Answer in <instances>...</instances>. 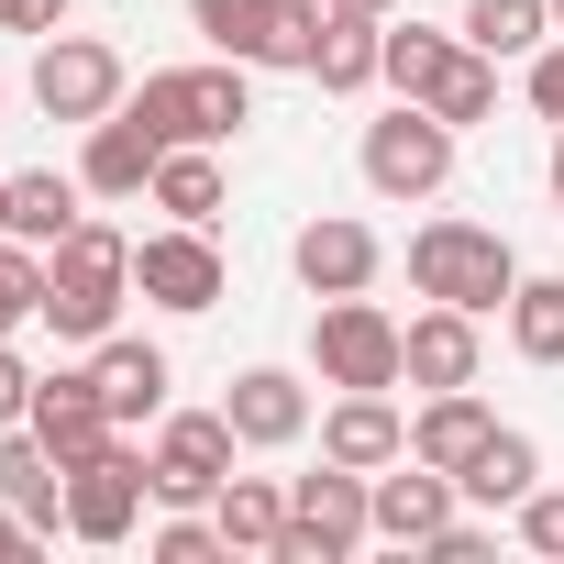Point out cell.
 Here are the masks:
<instances>
[{
  "label": "cell",
  "instance_id": "836d02e7",
  "mask_svg": "<svg viewBox=\"0 0 564 564\" xmlns=\"http://www.w3.org/2000/svg\"><path fill=\"white\" fill-rule=\"evenodd\" d=\"M67 0H0V34H56Z\"/></svg>",
  "mask_w": 564,
  "mask_h": 564
},
{
  "label": "cell",
  "instance_id": "44dd1931",
  "mask_svg": "<svg viewBox=\"0 0 564 564\" xmlns=\"http://www.w3.org/2000/svg\"><path fill=\"white\" fill-rule=\"evenodd\" d=\"M377 56H388V23L377 12H322V45H311V78L322 89H377Z\"/></svg>",
  "mask_w": 564,
  "mask_h": 564
},
{
  "label": "cell",
  "instance_id": "ffe728a7",
  "mask_svg": "<svg viewBox=\"0 0 564 564\" xmlns=\"http://www.w3.org/2000/svg\"><path fill=\"white\" fill-rule=\"evenodd\" d=\"M89 377H100L111 421H155V410H166V355H155V344H133V333H100Z\"/></svg>",
  "mask_w": 564,
  "mask_h": 564
},
{
  "label": "cell",
  "instance_id": "f546056e",
  "mask_svg": "<svg viewBox=\"0 0 564 564\" xmlns=\"http://www.w3.org/2000/svg\"><path fill=\"white\" fill-rule=\"evenodd\" d=\"M34 311H45V243L0 232V344H12V333H23Z\"/></svg>",
  "mask_w": 564,
  "mask_h": 564
},
{
  "label": "cell",
  "instance_id": "e575fe53",
  "mask_svg": "<svg viewBox=\"0 0 564 564\" xmlns=\"http://www.w3.org/2000/svg\"><path fill=\"white\" fill-rule=\"evenodd\" d=\"M23 410H34V377H23V355H12V344H0V432H12Z\"/></svg>",
  "mask_w": 564,
  "mask_h": 564
},
{
  "label": "cell",
  "instance_id": "d590c367",
  "mask_svg": "<svg viewBox=\"0 0 564 564\" xmlns=\"http://www.w3.org/2000/svg\"><path fill=\"white\" fill-rule=\"evenodd\" d=\"M23 542H45V531H34V520H23L12 498H0V553H23Z\"/></svg>",
  "mask_w": 564,
  "mask_h": 564
},
{
  "label": "cell",
  "instance_id": "83f0119b",
  "mask_svg": "<svg viewBox=\"0 0 564 564\" xmlns=\"http://www.w3.org/2000/svg\"><path fill=\"white\" fill-rule=\"evenodd\" d=\"M454 67V45L432 34V23H388V56H377V78L399 89V100H432V78Z\"/></svg>",
  "mask_w": 564,
  "mask_h": 564
},
{
  "label": "cell",
  "instance_id": "9c48e42d",
  "mask_svg": "<svg viewBox=\"0 0 564 564\" xmlns=\"http://www.w3.org/2000/svg\"><path fill=\"white\" fill-rule=\"evenodd\" d=\"M232 454H243L232 410H177V421L155 432V498H166V509H199V498H221Z\"/></svg>",
  "mask_w": 564,
  "mask_h": 564
},
{
  "label": "cell",
  "instance_id": "5b68a950",
  "mask_svg": "<svg viewBox=\"0 0 564 564\" xmlns=\"http://www.w3.org/2000/svg\"><path fill=\"white\" fill-rule=\"evenodd\" d=\"M443 177H454V122L443 111L399 100L388 122H366V188L377 199H432Z\"/></svg>",
  "mask_w": 564,
  "mask_h": 564
},
{
  "label": "cell",
  "instance_id": "4316f807",
  "mask_svg": "<svg viewBox=\"0 0 564 564\" xmlns=\"http://www.w3.org/2000/svg\"><path fill=\"white\" fill-rule=\"evenodd\" d=\"M509 344L531 366H564V276H520L509 289Z\"/></svg>",
  "mask_w": 564,
  "mask_h": 564
},
{
  "label": "cell",
  "instance_id": "d6a6232c",
  "mask_svg": "<svg viewBox=\"0 0 564 564\" xmlns=\"http://www.w3.org/2000/svg\"><path fill=\"white\" fill-rule=\"evenodd\" d=\"M531 111H542V122H564V34L531 56Z\"/></svg>",
  "mask_w": 564,
  "mask_h": 564
},
{
  "label": "cell",
  "instance_id": "ac0fdd59",
  "mask_svg": "<svg viewBox=\"0 0 564 564\" xmlns=\"http://www.w3.org/2000/svg\"><path fill=\"white\" fill-rule=\"evenodd\" d=\"M487 432H498V410H487L476 388H432V410L410 421V454H421V465H443V476H465Z\"/></svg>",
  "mask_w": 564,
  "mask_h": 564
},
{
  "label": "cell",
  "instance_id": "30bf717a",
  "mask_svg": "<svg viewBox=\"0 0 564 564\" xmlns=\"http://www.w3.org/2000/svg\"><path fill=\"white\" fill-rule=\"evenodd\" d=\"M133 289H144L155 311H210V300H221V243H210V221L144 232V243H133Z\"/></svg>",
  "mask_w": 564,
  "mask_h": 564
},
{
  "label": "cell",
  "instance_id": "4fadbf2b",
  "mask_svg": "<svg viewBox=\"0 0 564 564\" xmlns=\"http://www.w3.org/2000/svg\"><path fill=\"white\" fill-rule=\"evenodd\" d=\"M322 454H333V465H355V476L399 465V454H410L399 399H388V388H344V399H333V421H322Z\"/></svg>",
  "mask_w": 564,
  "mask_h": 564
},
{
  "label": "cell",
  "instance_id": "f35d334b",
  "mask_svg": "<svg viewBox=\"0 0 564 564\" xmlns=\"http://www.w3.org/2000/svg\"><path fill=\"white\" fill-rule=\"evenodd\" d=\"M344 12H377V23H388V0H344Z\"/></svg>",
  "mask_w": 564,
  "mask_h": 564
},
{
  "label": "cell",
  "instance_id": "d4e9b609",
  "mask_svg": "<svg viewBox=\"0 0 564 564\" xmlns=\"http://www.w3.org/2000/svg\"><path fill=\"white\" fill-rule=\"evenodd\" d=\"M155 210H166V221H221V166H210V144H166Z\"/></svg>",
  "mask_w": 564,
  "mask_h": 564
},
{
  "label": "cell",
  "instance_id": "603a6c76",
  "mask_svg": "<svg viewBox=\"0 0 564 564\" xmlns=\"http://www.w3.org/2000/svg\"><path fill=\"white\" fill-rule=\"evenodd\" d=\"M210 520H221L232 553H276V531H289V487H276V476H221Z\"/></svg>",
  "mask_w": 564,
  "mask_h": 564
},
{
  "label": "cell",
  "instance_id": "3957f363",
  "mask_svg": "<svg viewBox=\"0 0 564 564\" xmlns=\"http://www.w3.org/2000/svg\"><path fill=\"white\" fill-rule=\"evenodd\" d=\"M366 542H377V476H355V465H333V454H322V476H289L276 564H344V553H366Z\"/></svg>",
  "mask_w": 564,
  "mask_h": 564
},
{
  "label": "cell",
  "instance_id": "8992f818",
  "mask_svg": "<svg viewBox=\"0 0 564 564\" xmlns=\"http://www.w3.org/2000/svg\"><path fill=\"white\" fill-rule=\"evenodd\" d=\"M34 111L45 122H111L122 111V56L100 45V34H45V56H34Z\"/></svg>",
  "mask_w": 564,
  "mask_h": 564
},
{
  "label": "cell",
  "instance_id": "8fae6325",
  "mask_svg": "<svg viewBox=\"0 0 564 564\" xmlns=\"http://www.w3.org/2000/svg\"><path fill=\"white\" fill-rule=\"evenodd\" d=\"M23 421H34V443H45L56 465H89V454H100V443L122 432L89 366H78V377H34V410H23Z\"/></svg>",
  "mask_w": 564,
  "mask_h": 564
},
{
  "label": "cell",
  "instance_id": "7402d4cb",
  "mask_svg": "<svg viewBox=\"0 0 564 564\" xmlns=\"http://www.w3.org/2000/svg\"><path fill=\"white\" fill-rule=\"evenodd\" d=\"M454 487H465L476 509H520V498L542 487V443H531V432H487V443H476V465H465Z\"/></svg>",
  "mask_w": 564,
  "mask_h": 564
},
{
  "label": "cell",
  "instance_id": "7a4b0ae2",
  "mask_svg": "<svg viewBox=\"0 0 564 564\" xmlns=\"http://www.w3.org/2000/svg\"><path fill=\"white\" fill-rule=\"evenodd\" d=\"M410 289L487 322V311L520 289V254H509V232H487V221H421V232H410Z\"/></svg>",
  "mask_w": 564,
  "mask_h": 564
},
{
  "label": "cell",
  "instance_id": "1f68e13d",
  "mask_svg": "<svg viewBox=\"0 0 564 564\" xmlns=\"http://www.w3.org/2000/svg\"><path fill=\"white\" fill-rule=\"evenodd\" d=\"M520 542L564 564V487H531V498H520Z\"/></svg>",
  "mask_w": 564,
  "mask_h": 564
},
{
  "label": "cell",
  "instance_id": "9a60e30c",
  "mask_svg": "<svg viewBox=\"0 0 564 564\" xmlns=\"http://www.w3.org/2000/svg\"><path fill=\"white\" fill-rule=\"evenodd\" d=\"M155 166H166V133H155V122H133V111L89 122V155H78L89 199H133V188H155Z\"/></svg>",
  "mask_w": 564,
  "mask_h": 564
},
{
  "label": "cell",
  "instance_id": "6da1fadb",
  "mask_svg": "<svg viewBox=\"0 0 564 564\" xmlns=\"http://www.w3.org/2000/svg\"><path fill=\"white\" fill-rule=\"evenodd\" d=\"M122 300H133V243L111 221H78L67 243H45V311L34 322H56L67 344H100L122 322Z\"/></svg>",
  "mask_w": 564,
  "mask_h": 564
},
{
  "label": "cell",
  "instance_id": "f1b7e54d",
  "mask_svg": "<svg viewBox=\"0 0 564 564\" xmlns=\"http://www.w3.org/2000/svg\"><path fill=\"white\" fill-rule=\"evenodd\" d=\"M421 111H443L454 133H465V122H487V111H498V56H476V45H454V67L432 78V100H421Z\"/></svg>",
  "mask_w": 564,
  "mask_h": 564
},
{
  "label": "cell",
  "instance_id": "484cf974",
  "mask_svg": "<svg viewBox=\"0 0 564 564\" xmlns=\"http://www.w3.org/2000/svg\"><path fill=\"white\" fill-rule=\"evenodd\" d=\"M78 188H89V177H56V166H45V177H12V232H23V243H67V232L89 221Z\"/></svg>",
  "mask_w": 564,
  "mask_h": 564
},
{
  "label": "cell",
  "instance_id": "5bb4252c",
  "mask_svg": "<svg viewBox=\"0 0 564 564\" xmlns=\"http://www.w3.org/2000/svg\"><path fill=\"white\" fill-rule=\"evenodd\" d=\"M221 410H232V432H243V454H276V443H300V432H311V388H300L289 366H243Z\"/></svg>",
  "mask_w": 564,
  "mask_h": 564
},
{
  "label": "cell",
  "instance_id": "277c9868",
  "mask_svg": "<svg viewBox=\"0 0 564 564\" xmlns=\"http://www.w3.org/2000/svg\"><path fill=\"white\" fill-rule=\"evenodd\" d=\"M122 111L155 122L166 144H221V133L254 122V89H243V56H221V67H166V78H144Z\"/></svg>",
  "mask_w": 564,
  "mask_h": 564
},
{
  "label": "cell",
  "instance_id": "74e56055",
  "mask_svg": "<svg viewBox=\"0 0 564 564\" xmlns=\"http://www.w3.org/2000/svg\"><path fill=\"white\" fill-rule=\"evenodd\" d=\"M0 232H12V177H0Z\"/></svg>",
  "mask_w": 564,
  "mask_h": 564
},
{
  "label": "cell",
  "instance_id": "8d00e7d4",
  "mask_svg": "<svg viewBox=\"0 0 564 564\" xmlns=\"http://www.w3.org/2000/svg\"><path fill=\"white\" fill-rule=\"evenodd\" d=\"M553 210H564V122H553Z\"/></svg>",
  "mask_w": 564,
  "mask_h": 564
},
{
  "label": "cell",
  "instance_id": "60d3db41",
  "mask_svg": "<svg viewBox=\"0 0 564 564\" xmlns=\"http://www.w3.org/2000/svg\"><path fill=\"white\" fill-rule=\"evenodd\" d=\"M0 111H12V100H0Z\"/></svg>",
  "mask_w": 564,
  "mask_h": 564
},
{
  "label": "cell",
  "instance_id": "ba28073f",
  "mask_svg": "<svg viewBox=\"0 0 564 564\" xmlns=\"http://www.w3.org/2000/svg\"><path fill=\"white\" fill-rule=\"evenodd\" d=\"M144 498H155V454H133L122 432H111L89 465H67V531H78V542H122Z\"/></svg>",
  "mask_w": 564,
  "mask_h": 564
},
{
  "label": "cell",
  "instance_id": "e0dca14e",
  "mask_svg": "<svg viewBox=\"0 0 564 564\" xmlns=\"http://www.w3.org/2000/svg\"><path fill=\"white\" fill-rule=\"evenodd\" d=\"M454 498H465V487H454L443 465H421V454L377 465V531H388V542H432V531L454 520Z\"/></svg>",
  "mask_w": 564,
  "mask_h": 564
},
{
  "label": "cell",
  "instance_id": "d6986e66",
  "mask_svg": "<svg viewBox=\"0 0 564 564\" xmlns=\"http://www.w3.org/2000/svg\"><path fill=\"white\" fill-rule=\"evenodd\" d=\"M0 498H12L34 531H56V520H67V465L34 443V421H12V432H0Z\"/></svg>",
  "mask_w": 564,
  "mask_h": 564
},
{
  "label": "cell",
  "instance_id": "7c38bea8",
  "mask_svg": "<svg viewBox=\"0 0 564 564\" xmlns=\"http://www.w3.org/2000/svg\"><path fill=\"white\" fill-rule=\"evenodd\" d=\"M289 265H300V289H311V300H355V289H377V265H388V254H377V232H366V221H344V210H333V221H300Z\"/></svg>",
  "mask_w": 564,
  "mask_h": 564
},
{
  "label": "cell",
  "instance_id": "4dcf8cb0",
  "mask_svg": "<svg viewBox=\"0 0 564 564\" xmlns=\"http://www.w3.org/2000/svg\"><path fill=\"white\" fill-rule=\"evenodd\" d=\"M210 553H232L221 520H166V531H155V564H210Z\"/></svg>",
  "mask_w": 564,
  "mask_h": 564
},
{
  "label": "cell",
  "instance_id": "ab89813d",
  "mask_svg": "<svg viewBox=\"0 0 564 564\" xmlns=\"http://www.w3.org/2000/svg\"><path fill=\"white\" fill-rule=\"evenodd\" d=\"M553 23H564V0H553Z\"/></svg>",
  "mask_w": 564,
  "mask_h": 564
},
{
  "label": "cell",
  "instance_id": "2e32d148",
  "mask_svg": "<svg viewBox=\"0 0 564 564\" xmlns=\"http://www.w3.org/2000/svg\"><path fill=\"white\" fill-rule=\"evenodd\" d=\"M399 377H410V388H476V311L432 300V311L399 333Z\"/></svg>",
  "mask_w": 564,
  "mask_h": 564
},
{
  "label": "cell",
  "instance_id": "cb8c5ba5",
  "mask_svg": "<svg viewBox=\"0 0 564 564\" xmlns=\"http://www.w3.org/2000/svg\"><path fill=\"white\" fill-rule=\"evenodd\" d=\"M465 45L476 56H542L553 45V0H465Z\"/></svg>",
  "mask_w": 564,
  "mask_h": 564
},
{
  "label": "cell",
  "instance_id": "52a82bcc",
  "mask_svg": "<svg viewBox=\"0 0 564 564\" xmlns=\"http://www.w3.org/2000/svg\"><path fill=\"white\" fill-rule=\"evenodd\" d=\"M311 366H322V388H399V322H388L366 289H355V300H322Z\"/></svg>",
  "mask_w": 564,
  "mask_h": 564
}]
</instances>
